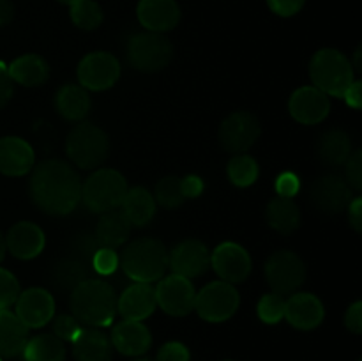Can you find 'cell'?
<instances>
[{
    "label": "cell",
    "mask_w": 362,
    "mask_h": 361,
    "mask_svg": "<svg viewBox=\"0 0 362 361\" xmlns=\"http://www.w3.org/2000/svg\"><path fill=\"white\" fill-rule=\"evenodd\" d=\"M30 197L48 214L66 216L81 202V180L69 163L46 159L32 172Z\"/></svg>",
    "instance_id": "6da1fadb"
},
{
    "label": "cell",
    "mask_w": 362,
    "mask_h": 361,
    "mask_svg": "<svg viewBox=\"0 0 362 361\" xmlns=\"http://www.w3.org/2000/svg\"><path fill=\"white\" fill-rule=\"evenodd\" d=\"M69 304L78 322L90 328H105L115 319L117 294L105 280L88 278L71 290Z\"/></svg>",
    "instance_id": "7a4b0ae2"
},
{
    "label": "cell",
    "mask_w": 362,
    "mask_h": 361,
    "mask_svg": "<svg viewBox=\"0 0 362 361\" xmlns=\"http://www.w3.org/2000/svg\"><path fill=\"white\" fill-rule=\"evenodd\" d=\"M120 262L124 273L131 280L140 283H154L163 278L168 268V251L159 239L141 237L126 246Z\"/></svg>",
    "instance_id": "3957f363"
},
{
    "label": "cell",
    "mask_w": 362,
    "mask_h": 361,
    "mask_svg": "<svg viewBox=\"0 0 362 361\" xmlns=\"http://www.w3.org/2000/svg\"><path fill=\"white\" fill-rule=\"evenodd\" d=\"M310 76L313 87L334 98H343L346 88L356 81L352 62L334 48H324L315 53L310 62Z\"/></svg>",
    "instance_id": "277c9868"
},
{
    "label": "cell",
    "mask_w": 362,
    "mask_h": 361,
    "mask_svg": "<svg viewBox=\"0 0 362 361\" xmlns=\"http://www.w3.org/2000/svg\"><path fill=\"white\" fill-rule=\"evenodd\" d=\"M108 134L90 122L78 124L66 140L67 158L81 170H90L103 165L108 158Z\"/></svg>",
    "instance_id": "5b68a950"
},
{
    "label": "cell",
    "mask_w": 362,
    "mask_h": 361,
    "mask_svg": "<svg viewBox=\"0 0 362 361\" xmlns=\"http://www.w3.org/2000/svg\"><path fill=\"white\" fill-rule=\"evenodd\" d=\"M124 176L112 168H99L81 183V200L92 212H106L120 207L127 193Z\"/></svg>",
    "instance_id": "8992f818"
},
{
    "label": "cell",
    "mask_w": 362,
    "mask_h": 361,
    "mask_svg": "<svg viewBox=\"0 0 362 361\" xmlns=\"http://www.w3.org/2000/svg\"><path fill=\"white\" fill-rule=\"evenodd\" d=\"M172 42L159 32H141L131 38L127 45V59L131 66L144 73H156L172 60Z\"/></svg>",
    "instance_id": "52a82bcc"
},
{
    "label": "cell",
    "mask_w": 362,
    "mask_h": 361,
    "mask_svg": "<svg viewBox=\"0 0 362 361\" xmlns=\"http://www.w3.org/2000/svg\"><path fill=\"white\" fill-rule=\"evenodd\" d=\"M240 304V296L233 283L212 282L194 297V310L207 322H225Z\"/></svg>",
    "instance_id": "ba28073f"
},
{
    "label": "cell",
    "mask_w": 362,
    "mask_h": 361,
    "mask_svg": "<svg viewBox=\"0 0 362 361\" xmlns=\"http://www.w3.org/2000/svg\"><path fill=\"white\" fill-rule=\"evenodd\" d=\"M265 278L272 292L279 296L293 294L306 280V265L293 251H276L265 262Z\"/></svg>",
    "instance_id": "9c48e42d"
},
{
    "label": "cell",
    "mask_w": 362,
    "mask_h": 361,
    "mask_svg": "<svg viewBox=\"0 0 362 361\" xmlns=\"http://www.w3.org/2000/svg\"><path fill=\"white\" fill-rule=\"evenodd\" d=\"M119 76V60L108 52L88 53L78 64V80L85 91H106L117 84Z\"/></svg>",
    "instance_id": "30bf717a"
},
{
    "label": "cell",
    "mask_w": 362,
    "mask_h": 361,
    "mask_svg": "<svg viewBox=\"0 0 362 361\" xmlns=\"http://www.w3.org/2000/svg\"><path fill=\"white\" fill-rule=\"evenodd\" d=\"M156 303L161 306L163 310L173 317H184L194 310V297H197V290H194L191 280L184 278L179 275H170L166 278L159 280L158 287H156Z\"/></svg>",
    "instance_id": "8fae6325"
},
{
    "label": "cell",
    "mask_w": 362,
    "mask_h": 361,
    "mask_svg": "<svg viewBox=\"0 0 362 361\" xmlns=\"http://www.w3.org/2000/svg\"><path fill=\"white\" fill-rule=\"evenodd\" d=\"M260 122L250 112H233L219 127V142L228 152H244L260 137Z\"/></svg>",
    "instance_id": "7c38bea8"
},
{
    "label": "cell",
    "mask_w": 362,
    "mask_h": 361,
    "mask_svg": "<svg viewBox=\"0 0 362 361\" xmlns=\"http://www.w3.org/2000/svg\"><path fill=\"white\" fill-rule=\"evenodd\" d=\"M310 198L313 207L324 214H338L352 202V188L343 177L325 176L311 184Z\"/></svg>",
    "instance_id": "4fadbf2b"
},
{
    "label": "cell",
    "mask_w": 362,
    "mask_h": 361,
    "mask_svg": "<svg viewBox=\"0 0 362 361\" xmlns=\"http://www.w3.org/2000/svg\"><path fill=\"white\" fill-rule=\"evenodd\" d=\"M211 265V253L198 239H186L177 244L168 255V268L173 275L191 280L202 276Z\"/></svg>",
    "instance_id": "5bb4252c"
},
{
    "label": "cell",
    "mask_w": 362,
    "mask_h": 361,
    "mask_svg": "<svg viewBox=\"0 0 362 361\" xmlns=\"http://www.w3.org/2000/svg\"><path fill=\"white\" fill-rule=\"evenodd\" d=\"M211 265L223 282L240 283L250 276L251 257L240 244L228 241L212 251Z\"/></svg>",
    "instance_id": "9a60e30c"
},
{
    "label": "cell",
    "mask_w": 362,
    "mask_h": 361,
    "mask_svg": "<svg viewBox=\"0 0 362 361\" xmlns=\"http://www.w3.org/2000/svg\"><path fill=\"white\" fill-rule=\"evenodd\" d=\"M55 314V299L52 294L39 287L20 292L16 299V317L30 328H42Z\"/></svg>",
    "instance_id": "2e32d148"
},
{
    "label": "cell",
    "mask_w": 362,
    "mask_h": 361,
    "mask_svg": "<svg viewBox=\"0 0 362 361\" xmlns=\"http://www.w3.org/2000/svg\"><path fill=\"white\" fill-rule=\"evenodd\" d=\"M329 110H331L329 96L317 87L297 88L288 101L290 115L297 122L306 124V126L322 122L329 115Z\"/></svg>",
    "instance_id": "e0dca14e"
},
{
    "label": "cell",
    "mask_w": 362,
    "mask_h": 361,
    "mask_svg": "<svg viewBox=\"0 0 362 361\" xmlns=\"http://www.w3.org/2000/svg\"><path fill=\"white\" fill-rule=\"evenodd\" d=\"M325 317V308L315 294L297 292L290 296L285 303V319L297 329L310 331L322 324Z\"/></svg>",
    "instance_id": "ac0fdd59"
},
{
    "label": "cell",
    "mask_w": 362,
    "mask_h": 361,
    "mask_svg": "<svg viewBox=\"0 0 362 361\" xmlns=\"http://www.w3.org/2000/svg\"><path fill=\"white\" fill-rule=\"evenodd\" d=\"M156 290L152 283L134 282L117 299V311L124 321H144L156 310Z\"/></svg>",
    "instance_id": "d6986e66"
},
{
    "label": "cell",
    "mask_w": 362,
    "mask_h": 361,
    "mask_svg": "<svg viewBox=\"0 0 362 361\" xmlns=\"http://www.w3.org/2000/svg\"><path fill=\"white\" fill-rule=\"evenodd\" d=\"M34 149L20 137L0 138V172L4 176L20 177L34 168Z\"/></svg>",
    "instance_id": "ffe728a7"
},
{
    "label": "cell",
    "mask_w": 362,
    "mask_h": 361,
    "mask_svg": "<svg viewBox=\"0 0 362 361\" xmlns=\"http://www.w3.org/2000/svg\"><path fill=\"white\" fill-rule=\"evenodd\" d=\"M138 20L148 32L172 30L180 20L179 4L175 0H140Z\"/></svg>",
    "instance_id": "44dd1931"
},
{
    "label": "cell",
    "mask_w": 362,
    "mask_h": 361,
    "mask_svg": "<svg viewBox=\"0 0 362 361\" xmlns=\"http://www.w3.org/2000/svg\"><path fill=\"white\" fill-rule=\"evenodd\" d=\"M45 232L32 222L14 223L6 236V248L21 260L37 257L45 248Z\"/></svg>",
    "instance_id": "7402d4cb"
},
{
    "label": "cell",
    "mask_w": 362,
    "mask_h": 361,
    "mask_svg": "<svg viewBox=\"0 0 362 361\" xmlns=\"http://www.w3.org/2000/svg\"><path fill=\"white\" fill-rule=\"evenodd\" d=\"M110 342L126 356H141L151 349L152 336L141 321H122L113 328Z\"/></svg>",
    "instance_id": "603a6c76"
},
{
    "label": "cell",
    "mask_w": 362,
    "mask_h": 361,
    "mask_svg": "<svg viewBox=\"0 0 362 361\" xmlns=\"http://www.w3.org/2000/svg\"><path fill=\"white\" fill-rule=\"evenodd\" d=\"M76 361H112V342L98 328H81L73 340Z\"/></svg>",
    "instance_id": "cb8c5ba5"
},
{
    "label": "cell",
    "mask_w": 362,
    "mask_h": 361,
    "mask_svg": "<svg viewBox=\"0 0 362 361\" xmlns=\"http://www.w3.org/2000/svg\"><path fill=\"white\" fill-rule=\"evenodd\" d=\"M101 214L95 227V239L99 246L110 248V250L122 246L131 234V227H133L131 222L126 218L122 209H112Z\"/></svg>",
    "instance_id": "d4e9b609"
},
{
    "label": "cell",
    "mask_w": 362,
    "mask_h": 361,
    "mask_svg": "<svg viewBox=\"0 0 362 361\" xmlns=\"http://www.w3.org/2000/svg\"><path fill=\"white\" fill-rule=\"evenodd\" d=\"M28 342V328L9 310H0V357H14L23 353Z\"/></svg>",
    "instance_id": "484cf974"
},
{
    "label": "cell",
    "mask_w": 362,
    "mask_h": 361,
    "mask_svg": "<svg viewBox=\"0 0 362 361\" xmlns=\"http://www.w3.org/2000/svg\"><path fill=\"white\" fill-rule=\"evenodd\" d=\"M7 69H9L11 80L23 87H37L45 84L49 76L48 62L35 53L18 57Z\"/></svg>",
    "instance_id": "4316f807"
},
{
    "label": "cell",
    "mask_w": 362,
    "mask_h": 361,
    "mask_svg": "<svg viewBox=\"0 0 362 361\" xmlns=\"http://www.w3.org/2000/svg\"><path fill=\"white\" fill-rule=\"evenodd\" d=\"M55 108L66 120L80 122L90 110V98L81 85H64L55 96Z\"/></svg>",
    "instance_id": "83f0119b"
},
{
    "label": "cell",
    "mask_w": 362,
    "mask_h": 361,
    "mask_svg": "<svg viewBox=\"0 0 362 361\" xmlns=\"http://www.w3.org/2000/svg\"><path fill=\"white\" fill-rule=\"evenodd\" d=\"M265 218L271 229L279 234H292L300 225V211L299 205L293 202V198L276 197L272 198L265 209Z\"/></svg>",
    "instance_id": "f1b7e54d"
},
{
    "label": "cell",
    "mask_w": 362,
    "mask_h": 361,
    "mask_svg": "<svg viewBox=\"0 0 362 361\" xmlns=\"http://www.w3.org/2000/svg\"><path fill=\"white\" fill-rule=\"evenodd\" d=\"M120 207H122V212L129 219L131 225L136 227H145L147 223H151V219L156 214L154 197L141 186L127 190Z\"/></svg>",
    "instance_id": "f546056e"
},
{
    "label": "cell",
    "mask_w": 362,
    "mask_h": 361,
    "mask_svg": "<svg viewBox=\"0 0 362 361\" xmlns=\"http://www.w3.org/2000/svg\"><path fill=\"white\" fill-rule=\"evenodd\" d=\"M352 154V142L350 137L341 130H331L324 133L318 144V156L329 166L345 165Z\"/></svg>",
    "instance_id": "4dcf8cb0"
},
{
    "label": "cell",
    "mask_w": 362,
    "mask_h": 361,
    "mask_svg": "<svg viewBox=\"0 0 362 361\" xmlns=\"http://www.w3.org/2000/svg\"><path fill=\"white\" fill-rule=\"evenodd\" d=\"M25 361H66V347L55 335H37L23 349Z\"/></svg>",
    "instance_id": "1f68e13d"
},
{
    "label": "cell",
    "mask_w": 362,
    "mask_h": 361,
    "mask_svg": "<svg viewBox=\"0 0 362 361\" xmlns=\"http://www.w3.org/2000/svg\"><path fill=\"white\" fill-rule=\"evenodd\" d=\"M53 280L60 289L74 290L81 282L88 280V269L83 264V260L78 258H66L59 262L53 271Z\"/></svg>",
    "instance_id": "d6a6232c"
},
{
    "label": "cell",
    "mask_w": 362,
    "mask_h": 361,
    "mask_svg": "<svg viewBox=\"0 0 362 361\" xmlns=\"http://www.w3.org/2000/svg\"><path fill=\"white\" fill-rule=\"evenodd\" d=\"M228 179L239 188L251 186L258 179V163L247 154H235L228 163Z\"/></svg>",
    "instance_id": "836d02e7"
},
{
    "label": "cell",
    "mask_w": 362,
    "mask_h": 361,
    "mask_svg": "<svg viewBox=\"0 0 362 361\" xmlns=\"http://www.w3.org/2000/svg\"><path fill=\"white\" fill-rule=\"evenodd\" d=\"M71 20L83 30H94L103 23V9L94 0H80L71 6Z\"/></svg>",
    "instance_id": "e575fe53"
},
{
    "label": "cell",
    "mask_w": 362,
    "mask_h": 361,
    "mask_svg": "<svg viewBox=\"0 0 362 361\" xmlns=\"http://www.w3.org/2000/svg\"><path fill=\"white\" fill-rule=\"evenodd\" d=\"M186 197L182 193L180 177L168 176L156 184V202L165 209H175L184 204Z\"/></svg>",
    "instance_id": "d590c367"
},
{
    "label": "cell",
    "mask_w": 362,
    "mask_h": 361,
    "mask_svg": "<svg viewBox=\"0 0 362 361\" xmlns=\"http://www.w3.org/2000/svg\"><path fill=\"white\" fill-rule=\"evenodd\" d=\"M285 303L286 299L279 294H265L264 297H260L257 306L260 321L265 324H278L285 317Z\"/></svg>",
    "instance_id": "8d00e7d4"
},
{
    "label": "cell",
    "mask_w": 362,
    "mask_h": 361,
    "mask_svg": "<svg viewBox=\"0 0 362 361\" xmlns=\"http://www.w3.org/2000/svg\"><path fill=\"white\" fill-rule=\"evenodd\" d=\"M18 296H20V283L16 276L0 268V310H7L11 304L16 303Z\"/></svg>",
    "instance_id": "74e56055"
},
{
    "label": "cell",
    "mask_w": 362,
    "mask_h": 361,
    "mask_svg": "<svg viewBox=\"0 0 362 361\" xmlns=\"http://www.w3.org/2000/svg\"><path fill=\"white\" fill-rule=\"evenodd\" d=\"M90 260L95 271L103 276L112 275V273H115V269L119 268V255L115 253V250H110V248H99V250L92 255Z\"/></svg>",
    "instance_id": "f35d334b"
},
{
    "label": "cell",
    "mask_w": 362,
    "mask_h": 361,
    "mask_svg": "<svg viewBox=\"0 0 362 361\" xmlns=\"http://www.w3.org/2000/svg\"><path fill=\"white\" fill-rule=\"evenodd\" d=\"M80 329V322L73 315H59L53 321V335L62 342H73Z\"/></svg>",
    "instance_id": "ab89813d"
},
{
    "label": "cell",
    "mask_w": 362,
    "mask_h": 361,
    "mask_svg": "<svg viewBox=\"0 0 362 361\" xmlns=\"http://www.w3.org/2000/svg\"><path fill=\"white\" fill-rule=\"evenodd\" d=\"M345 172H346V183L352 190L361 191L362 190V152L352 151L350 158L345 163Z\"/></svg>",
    "instance_id": "60d3db41"
},
{
    "label": "cell",
    "mask_w": 362,
    "mask_h": 361,
    "mask_svg": "<svg viewBox=\"0 0 362 361\" xmlns=\"http://www.w3.org/2000/svg\"><path fill=\"white\" fill-rule=\"evenodd\" d=\"M156 361H189V350L180 342H168L159 349Z\"/></svg>",
    "instance_id": "b9f144b4"
},
{
    "label": "cell",
    "mask_w": 362,
    "mask_h": 361,
    "mask_svg": "<svg viewBox=\"0 0 362 361\" xmlns=\"http://www.w3.org/2000/svg\"><path fill=\"white\" fill-rule=\"evenodd\" d=\"M300 190V179L293 172H283L281 176L276 179V191L278 197L293 198V195L299 193Z\"/></svg>",
    "instance_id": "7bdbcfd3"
},
{
    "label": "cell",
    "mask_w": 362,
    "mask_h": 361,
    "mask_svg": "<svg viewBox=\"0 0 362 361\" xmlns=\"http://www.w3.org/2000/svg\"><path fill=\"white\" fill-rule=\"evenodd\" d=\"M304 2H306V0H267L272 13L285 18L293 16V14L299 13V11L303 9Z\"/></svg>",
    "instance_id": "ee69618b"
},
{
    "label": "cell",
    "mask_w": 362,
    "mask_h": 361,
    "mask_svg": "<svg viewBox=\"0 0 362 361\" xmlns=\"http://www.w3.org/2000/svg\"><path fill=\"white\" fill-rule=\"evenodd\" d=\"M14 92V81L11 80L9 69L4 62H0V108L9 103Z\"/></svg>",
    "instance_id": "f6af8a7d"
},
{
    "label": "cell",
    "mask_w": 362,
    "mask_h": 361,
    "mask_svg": "<svg viewBox=\"0 0 362 361\" xmlns=\"http://www.w3.org/2000/svg\"><path fill=\"white\" fill-rule=\"evenodd\" d=\"M345 326L356 335L362 333V303L356 301L354 304H350L349 310L345 314Z\"/></svg>",
    "instance_id": "bcb514c9"
},
{
    "label": "cell",
    "mask_w": 362,
    "mask_h": 361,
    "mask_svg": "<svg viewBox=\"0 0 362 361\" xmlns=\"http://www.w3.org/2000/svg\"><path fill=\"white\" fill-rule=\"evenodd\" d=\"M346 209H349L350 227H352L357 234H361L362 232V198L361 197L352 198V202H350Z\"/></svg>",
    "instance_id": "7dc6e473"
},
{
    "label": "cell",
    "mask_w": 362,
    "mask_h": 361,
    "mask_svg": "<svg viewBox=\"0 0 362 361\" xmlns=\"http://www.w3.org/2000/svg\"><path fill=\"white\" fill-rule=\"evenodd\" d=\"M180 183H182V193L186 198H194L204 191V180L198 176L182 177Z\"/></svg>",
    "instance_id": "c3c4849f"
},
{
    "label": "cell",
    "mask_w": 362,
    "mask_h": 361,
    "mask_svg": "<svg viewBox=\"0 0 362 361\" xmlns=\"http://www.w3.org/2000/svg\"><path fill=\"white\" fill-rule=\"evenodd\" d=\"M343 98H345L346 105L352 106L354 110H359L362 106V84L361 81H357V80L354 81V84L345 91Z\"/></svg>",
    "instance_id": "681fc988"
},
{
    "label": "cell",
    "mask_w": 362,
    "mask_h": 361,
    "mask_svg": "<svg viewBox=\"0 0 362 361\" xmlns=\"http://www.w3.org/2000/svg\"><path fill=\"white\" fill-rule=\"evenodd\" d=\"M14 16V7L11 0H0V27L9 23Z\"/></svg>",
    "instance_id": "f907efd6"
},
{
    "label": "cell",
    "mask_w": 362,
    "mask_h": 361,
    "mask_svg": "<svg viewBox=\"0 0 362 361\" xmlns=\"http://www.w3.org/2000/svg\"><path fill=\"white\" fill-rule=\"evenodd\" d=\"M6 237L2 236V232H0V262L4 260V257H6Z\"/></svg>",
    "instance_id": "816d5d0a"
},
{
    "label": "cell",
    "mask_w": 362,
    "mask_h": 361,
    "mask_svg": "<svg viewBox=\"0 0 362 361\" xmlns=\"http://www.w3.org/2000/svg\"><path fill=\"white\" fill-rule=\"evenodd\" d=\"M352 69L361 71V48L356 50V57H354V66Z\"/></svg>",
    "instance_id": "f5cc1de1"
},
{
    "label": "cell",
    "mask_w": 362,
    "mask_h": 361,
    "mask_svg": "<svg viewBox=\"0 0 362 361\" xmlns=\"http://www.w3.org/2000/svg\"><path fill=\"white\" fill-rule=\"evenodd\" d=\"M60 4H67V6H73V4L80 2V0H59Z\"/></svg>",
    "instance_id": "db71d44e"
},
{
    "label": "cell",
    "mask_w": 362,
    "mask_h": 361,
    "mask_svg": "<svg viewBox=\"0 0 362 361\" xmlns=\"http://www.w3.org/2000/svg\"><path fill=\"white\" fill-rule=\"evenodd\" d=\"M134 361H151V360H147V357H141V360H134Z\"/></svg>",
    "instance_id": "11a10c76"
},
{
    "label": "cell",
    "mask_w": 362,
    "mask_h": 361,
    "mask_svg": "<svg viewBox=\"0 0 362 361\" xmlns=\"http://www.w3.org/2000/svg\"><path fill=\"white\" fill-rule=\"evenodd\" d=\"M359 361H361V360H359Z\"/></svg>",
    "instance_id": "9f6ffc18"
}]
</instances>
